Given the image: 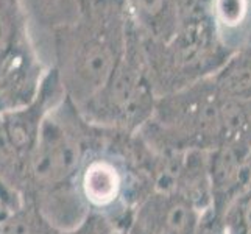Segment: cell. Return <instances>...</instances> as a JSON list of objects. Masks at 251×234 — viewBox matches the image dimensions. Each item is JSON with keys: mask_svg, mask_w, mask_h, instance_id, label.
I'll return each mask as SVG.
<instances>
[{"mask_svg": "<svg viewBox=\"0 0 251 234\" xmlns=\"http://www.w3.org/2000/svg\"><path fill=\"white\" fill-rule=\"evenodd\" d=\"M219 92L239 103L251 102V49L232 53L212 77Z\"/></svg>", "mask_w": 251, "mask_h": 234, "instance_id": "obj_10", "label": "cell"}, {"mask_svg": "<svg viewBox=\"0 0 251 234\" xmlns=\"http://www.w3.org/2000/svg\"><path fill=\"white\" fill-rule=\"evenodd\" d=\"M0 197L3 198V202L11 206V208H16L22 203V195L19 192H16V190L6 183L5 180V173H3V167H2V161H0Z\"/></svg>", "mask_w": 251, "mask_h": 234, "instance_id": "obj_14", "label": "cell"}, {"mask_svg": "<svg viewBox=\"0 0 251 234\" xmlns=\"http://www.w3.org/2000/svg\"><path fill=\"white\" fill-rule=\"evenodd\" d=\"M211 24L220 44L229 53L251 44V0H214Z\"/></svg>", "mask_w": 251, "mask_h": 234, "instance_id": "obj_9", "label": "cell"}, {"mask_svg": "<svg viewBox=\"0 0 251 234\" xmlns=\"http://www.w3.org/2000/svg\"><path fill=\"white\" fill-rule=\"evenodd\" d=\"M212 2L214 0H176L179 25L211 21Z\"/></svg>", "mask_w": 251, "mask_h": 234, "instance_id": "obj_12", "label": "cell"}, {"mask_svg": "<svg viewBox=\"0 0 251 234\" xmlns=\"http://www.w3.org/2000/svg\"><path fill=\"white\" fill-rule=\"evenodd\" d=\"M129 25L145 42L164 44L176 34V0H124Z\"/></svg>", "mask_w": 251, "mask_h": 234, "instance_id": "obj_8", "label": "cell"}, {"mask_svg": "<svg viewBox=\"0 0 251 234\" xmlns=\"http://www.w3.org/2000/svg\"><path fill=\"white\" fill-rule=\"evenodd\" d=\"M248 49H251V44H250V47H248Z\"/></svg>", "mask_w": 251, "mask_h": 234, "instance_id": "obj_16", "label": "cell"}, {"mask_svg": "<svg viewBox=\"0 0 251 234\" xmlns=\"http://www.w3.org/2000/svg\"><path fill=\"white\" fill-rule=\"evenodd\" d=\"M64 234H126L124 230L116 227L114 223L108 219L101 217L97 214H89L84 219L81 225H78L75 230L64 233Z\"/></svg>", "mask_w": 251, "mask_h": 234, "instance_id": "obj_13", "label": "cell"}, {"mask_svg": "<svg viewBox=\"0 0 251 234\" xmlns=\"http://www.w3.org/2000/svg\"><path fill=\"white\" fill-rule=\"evenodd\" d=\"M105 130L89 124L67 97L49 112L25 169L21 189L27 200L76 190V175Z\"/></svg>", "mask_w": 251, "mask_h": 234, "instance_id": "obj_3", "label": "cell"}, {"mask_svg": "<svg viewBox=\"0 0 251 234\" xmlns=\"http://www.w3.org/2000/svg\"><path fill=\"white\" fill-rule=\"evenodd\" d=\"M49 69L31 38L24 0H0V112L30 103Z\"/></svg>", "mask_w": 251, "mask_h": 234, "instance_id": "obj_6", "label": "cell"}, {"mask_svg": "<svg viewBox=\"0 0 251 234\" xmlns=\"http://www.w3.org/2000/svg\"><path fill=\"white\" fill-rule=\"evenodd\" d=\"M66 99L55 69H49L38 95L30 103L0 112V161L6 183L21 194L28 159L49 112Z\"/></svg>", "mask_w": 251, "mask_h": 234, "instance_id": "obj_7", "label": "cell"}, {"mask_svg": "<svg viewBox=\"0 0 251 234\" xmlns=\"http://www.w3.org/2000/svg\"><path fill=\"white\" fill-rule=\"evenodd\" d=\"M124 0H89L75 22L51 31L55 69L66 97L81 109L109 81L128 42Z\"/></svg>", "mask_w": 251, "mask_h": 234, "instance_id": "obj_2", "label": "cell"}, {"mask_svg": "<svg viewBox=\"0 0 251 234\" xmlns=\"http://www.w3.org/2000/svg\"><path fill=\"white\" fill-rule=\"evenodd\" d=\"M142 46L158 97L212 77L231 56L220 44L211 21L181 24L170 41L164 44L142 41Z\"/></svg>", "mask_w": 251, "mask_h": 234, "instance_id": "obj_5", "label": "cell"}, {"mask_svg": "<svg viewBox=\"0 0 251 234\" xmlns=\"http://www.w3.org/2000/svg\"><path fill=\"white\" fill-rule=\"evenodd\" d=\"M223 234H251V153L239 192L220 217Z\"/></svg>", "mask_w": 251, "mask_h": 234, "instance_id": "obj_11", "label": "cell"}, {"mask_svg": "<svg viewBox=\"0 0 251 234\" xmlns=\"http://www.w3.org/2000/svg\"><path fill=\"white\" fill-rule=\"evenodd\" d=\"M139 136L156 152H206L236 147L251 152V117L247 103L219 92L212 78L162 95Z\"/></svg>", "mask_w": 251, "mask_h": 234, "instance_id": "obj_1", "label": "cell"}, {"mask_svg": "<svg viewBox=\"0 0 251 234\" xmlns=\"http://www.w3.org/2000/svg\"><path fill=\"white\" fill-rule=\"evenodd\" d=\"M247 106H248V112H250V117H251V102L247 103Z\"/></svg>", "mask_w": 251, "mask_h": 234, "instance_id": "obj_15", "label": "cell"}, {"mask_svg": "<svg viewBox=\"0 0 251 234\" xmlns=\"http://www.w3.org/2000/svg\"><path fill=\"white\" fill-rule=\"evenodd\" d=\"M158 99L149 74L142 41L129 25L125 53L114 74L105 88L80 112L95 127L137 133L151 119Z\"/></svg>", "mask_w": 251, "mask_h": 234, "instance_id": "obj_4", "label": "cell"}]
</instances>
